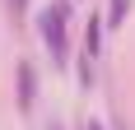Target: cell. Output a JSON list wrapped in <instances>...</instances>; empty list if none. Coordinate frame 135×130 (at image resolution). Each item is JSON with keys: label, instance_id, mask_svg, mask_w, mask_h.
I'll return each mask as SVG.
<instances>
[{"label": "cell", "instance_id": "cell-1", "mask_svg": "<svg viewBox=\"0 0 135 130\" xmlns=\"http://www.w3.org/2000/svg\"><path fill=\"white\" fill-rule=\"evenodd\" d=\"M65 23H70V14H65L61 0H51L37 14V33H42V42H47V51H51L56 65H65Z\"/></svg>", "mask_w": 135, "mask_h": 130}, {"label": "cell", "instance_id": "cell-2", "mask_svg": "<svg viewBox=\"0 0 135 130\" xmlns=\"http://www.w3.org/2000/svg\"><path fill=\"white\" fill-rule=\"evenodd\" d=\"M98 47H103V19H89V23H84V51H79V84H84V88L93 84Z\"/></svg>", "mask_w": 135, "mask_h": 130}, {"label": "cell", "instance_id": "cell-3", "mask_svg": "<svg viewBox=\"0 0 135 130\" xmlns=\"http://www.w3.org/2000/svg\"><path fill=\"white\" fill-rule=\"evenodd\" d=\"M33 102H37V70L28 61H19V107L33 112Z\"/></svg>", "mask_w": 135, "mask_h": 130}, {"label": "cell", "instance_id": "cell-4", "mask_svg": "<svg viewBox=\"0 0 135 130\" xmlns=\"http://www.w3.org/2000/svg\"><path fill=\"white\" fill-rule=\"evenodd\" d=\"M126 14H131V0H107V19H103V28H121Z\"/></svg>", "mask_w": 135, "mask_h": 130}, {"label": "cell", "instance_id": "cell-5", "mask_svg": "<svg viewBox=\"0 0 135 130\" xmlns=\"http://www.w3.org/2000/svg\"><path fill=\"white\" fill-rule=\"evenodd\" d=\"M23 5H28V0H9V9H14V14H23Z\"/></svg>", "mask_w": 135, "mask_h": 130}, {"label": "cell", "instance_id": "cell-6", "mask_svg": "<svg viewBox=\"0 0 135 130\" xmlns=\"http://www.w3.org/2000/svg\"><path fill=\"white\" fill-rule=\"evenodd\" d=\"M51 130H56V126H51Z\"/></svg>", "mask_w": 135, "mask_h": 130}, {"label": "cell", "instance_id": "cell-7", "mask_svg": "<svg viewBox=\"0 0 135 130\" xmlns=\"http://www.w3.org/2000/svg\"><path fill=\"white\" fill-rule=\"evenodd\" d=\"M121 130H126V126H121Z\"/></svg>", "mask_w": 135, "mask_h": 130}]
</instances>
